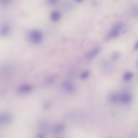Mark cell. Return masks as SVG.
<instances>
[{
  "instance_id": "cell-2",
  "label": "cell",
  "mask_w": 138,
  "mask_h": 138,
  "mask_svg": "<svg viewBox=\"0 0 138 138\" xmlns=\"http://www.w3.org/2000/svg\"><path fill=\"white\" fill-rule=\"evenodd\" d=\"M29 41L34 45L40 44L43 39V35L41 31L38 30H32L29 32L28 34Z\"/></svg>"
},
{
  "instance_id": "cell-13",
  "label": "cell",
  "mask_w": 138,
  "mask_h": 138,
  "mask_svg": "<svg viewBox=\"0 0 138 138\" xmlns=\"http://www.w3.org/2000/svg\"><path fill=\"white\" fill-rule=\"evenodd\" d=\"M121 56L120 52L118 51H115L111 54V59L113 61H116L119 59Z\"/></svg>"
},
{
  "instance_id": "cell-23",
  "label": "cell",
  "mask_w": 138,
  "mask_h": 138,
  "mask_svg": "<svg viewBox=\"0 0 138 138\" xmlns=\"http://www.w3.org/2000/svg\"><path fill=\"white\" fill-rule=\"evenodd\" d=\"M137 65H138V63H137Z\"/></svg>"
},
{
  "instance_id": "cell-5",
  "label": "cell",
  "mask_w": 138,
  "mask_h": 138,
  "mask_svg": "<svg viewBox=\"0 0 138 138\" xmlns=\"http://www.w3.org/2000/svg\"><path fill=\"white\" fill-rule=\"evenodd\" d=\"M63 89L68 93H73L76 90V87L73 83L68 81H65L62 83Z\"/></svg>"
},
{
  "instance_id": "cell-10",
  "label": "cell",
  "mask_w": 138,
  "mask_h": 138,
  "mask_svg": "<svg viewBox=\"0 0 138 138\" xmlns=\"http://www.w3.org/2000/svg\"><path fill=\"white\" fill-rule=\"evenodd\" d=\"M109 100L113 103H116L119 102L120 94L116 93L111 94L109 96Z\"/></svg>"
},
{
  "instance_id": "cell-11",
  "label": "cell",
  "mask_w": 138,
  "mask_h": 138,
  "mask_svg": "<svg viewBox=\"0 0 138 138\" xmlns=\"http://www.w3.org/2000/svg\"><path fill=\"white\" fill-rule=\"evenodd\" d=\"M65 129L66 126L64 124H58L54 126L53 131L56 133H61L64 131Z\"/></svg>"
},
{
  "instance_id": "cell-19",
  "label": "cell",
  "mask_w": 138,
  "mask_h": 138,
  "mask_svg": "<svg viewBox=\"0 0 138 138\" xmlns=\"http://www.w3.org/2000/svg\"><path fill=\"white\" fill-rule=\"evenodd\" d=\"M41 129H45L47 128V124H45V123H42L41 124Z\"/></svg>"
},
{
  "instance_id": "cell-9",
  "label": "cell",
  "mask_w": 138,
  "mask_h": 138,
  "mask_svg": "<svg viewBox=\"0 0 138 138\" xmlns=\"http://www.w3.org/2000/svg\"><path fill=\"white\" fill-rule=\"evenodd\" d=\"M11 31V28L8 25H4L0 30V34L2 37H5L9 34Z\"/></svg>"
},
{
  "instance_id": "cell-14",
  "label": "cell",
  "mask_w": 138,
  "mask_h": 138,
  "mask_svg": "<svg viewBox=\"0 0 138 138\" xmlns=\"http://www.w3.org/2000/svg\"><path fill=\"white\" fill-rule=\"evenodd\" d=\"M90 74V73L89 71H85L82 73L80 76V78L82 79H85L89 77Z\"/></svg>"
},
{
  "instance_id": "cell-21",
  "label": "cell",
  "mask_w": 138,
  "mask_h": 138,
  "mask_svg": "<svg viewBox=\"0 0 138 138\" xmlns=\"http://www.w3.org/2000/svg\"><path fill=\"white\" fill-rule=\"evenodd\" d=\"M74 1H75V2H76V3H80L83 2L84 0H74Z\"/></svg>"
},
{
  "instance_id": "cell-6",
  "label": "cell",
  "mask_w": 138,
  "mask_h": 138,
  "mask_svg": "<svg viewBox=\"0 0 138 138\" xmlns=\"http://www.w3.org/2000/svg\"><path fill=\"white\" fill-rule=\"evenodd\" d=\"M101 49L99 47L94 48L87 53L85 58L87 60H93L95 57L99 54L100 51Z\"/></svg>"
},
{
  "instance_id": "cell-16",
  "label": "cell",
  "mask_w": 138,
  "mask_h": 138,
  "mask_svg": "<svg viewBox=\"0 0 138 138\" xmlns=\"http://www.w3.org/2000/svg\"><path fill=\"white\" fill-rule=\"evenodd\" d=\"M13 0H0V3L3 6H7L12 2Z\"/></svg>"
},
{
  "instance_id": "cell-1",
  "label": "cell",
  "mask_w": 138,
  "mask_h": 138,
  "mask_svg": "<svg viewBox=\"0 0 138 138\" xmlns=\"http://www.w3.org/2000/svg\"><path fill=\"white\" fill-rule=\"evenodd\" d=\"M125 29L124 25L122 23L116 24L106 35L105 39L110 40L117 37L120 35L122 31H124Z\"/></svg>"
},
{
  "instance_id": "cell-8",
  "label": "cell",
  "mask_w": 138,
  "mask_h": 138,
  "mask_svg": "<svg viewBox=\"0 0 138 138\" xmlns=\"http://www.w3.org/2000/svg\"><path fill=\"white\" fill-rule=\"evenodd\" d=\"M62 17L61 13L57 10L53 11L50 14V18L52 22H57L59 21Z\"/></svg>"
},
{
  "instance_id": "cell-18",
  "label": "cell",
  "mask_w": 138,
  "mask_h": 138,
  "mask_svg": "<svg viewBox=\"0 0 138 138\" xmlns=\"http://www.w3.org/2000/svg\"><path fill=\"white\" fill-rule=\"evenodd\" d=\"M50 106V105L49 103H46L44 105V106H43V107H44L45 110H48V109L49 108Z\"/></svg>"
},
{
  "instance_id": "cell-17",
  "label": "cell",
  "mask_w": 138,
  "mask_h": 138,
  "mask_svg": "<svg viewBox=\"0 0 138 138\" xmlns=\"http://www.w3.org/2000/svg\"><path fill=\"white\" fill-rule=\"evenodd\" d=\"M47 3L51 5H56L59 1V0H46Z\"/></svg>"
},
{
  "instance_id": "cell-3",
  "label": "cell",
  "mask_w": 138,
  "mask_h": 138,
  "mask_svg": "<svg viewBox=\"0 0 138 138\" xmlns=\"http://www.w3.org/2000/svg\"><path fill=\"white\" fill-rule=\"evenodd\" d=\"M133 96L130 94L124 93L120 94L119 102L125 105H128L132 102Z\"/></svg>"
},
{
  "instance_id": "cell-4",
  "label": "cell",
  "mask_w": 138,
  "mask_h": 138,
  "mask_svg": "<svg viewBox=\"0 0 138 138\" xmlns=\"http://www.w3.org/2000/svg\"><path fill=\"white\" fill-rule=\"evenodd\" d=\"M12 116L9 113H2L0 115V122L5 124H10L12 121Z\"/></svg>"
},
{
  "instance_id": "cell-7",
  "label": "cell",
  "mask_w": 138,
  "mask_h": 138,
  "mask_svg": "<svg viewBox=\"0 0 138 138\" xmlns=\"http://www.w3.org/2000/svg\"><path fill=\"white\" fill-rule=\"evenodd\" d=\"M33 87L31 85L25 84L21 85L18 88V91L21 93L26 94L31 93L33 90Z\"/></svg>"
},
{
  "instance_id": "cell-12",
  "label": "cell",
  "mask_w": 138,
  "mask_h": 138,
  "mask_svg": "<svg viewBox=\"0 0 138 138\" xmlns=\"http://www.w3.org/2000/svg\"><path fill=\"white\" fill-rule=\"evenodd\" d=\"M133 77V74L130 71H127L124 74L123 79L125 81H129Z\"/></svg>"
},
{
  "instance_id": "cell-22",
  "label": "cell",
  "mask_w": 138,
  "mask_h": 138,
  "mask_svg": "<svg viewBox=\"0 0 138 138\" xmlns=\"http://www.w3.org/2000/svg\"><path fill=\"white\" fill-rule=\"evenodd\" d=\"M137 14H138V11H137Z\"/></svg>"
},
{
  "instance_id": "cell-20",
  "label": "cell",
  "mask_w": 138,
  "mask_h": 138,
  "mask_svg": "<svg viewBox=\"0 0 138 138\" xmlns=\"http://www.w3.org/2000/svg\"><path fill=\"white\" fill-rule=\"evenodd\" d=\"M134 49L135 50H138V41L136 43L135 45L134 46Z\"/></svg>"
},
{
  "instance_id": "cell-15",
  "label": "cell",
  "mask_w": 138,
  "mask_h": 138,
  "mask_svg": "<svg viewBox=\"0 0 138 138\" xmlns=\"http://www.w3.org/2000/svg\"><path fill=\"white\" fill-rule=\"evenodd\" d=\"M55 81V78L53 77H49L46 79L45 83L48 85H51L53 84Z\"/></svg>"
}]
</instances>
